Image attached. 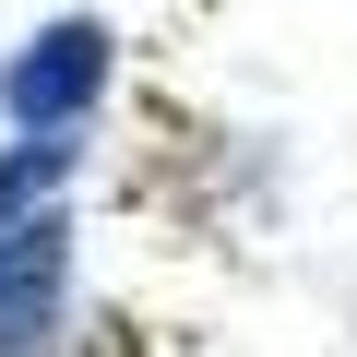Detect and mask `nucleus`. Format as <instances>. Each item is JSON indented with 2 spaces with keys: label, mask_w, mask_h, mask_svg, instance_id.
<instances>
[{
  "label": "nucleus",
  "mask_w": 357,
  "mask_h": 357,
  "mask_svg": "<svg viewBox=\"0 0 357 357\" xmlns=\"http://www.w3.org/2000/svg\"><path fill=\"white\" fill-rule=\"evenodd\" d=\"M107 84V24L96 13H60L13 48V72H0V107H13V131H72Z\"/></svg>",
  "instance_id": "obj_2"
},
{
  "label": "nucleus",
  "mask_w": 357,
  "mask_h": 357,
  "mask_svg": "<svg viewBox=\"0 0 357 357\" xmlns=\"http://www.w3.org/2000/svg\"><path fill=\"white\" fill-rule=\"evenodd\" d=\"M60 178H72V131H24L0 155V357H36L60 333V298H72Z\"/></svg>",
  "instance_id": "obj_1"
}]
</instances>
